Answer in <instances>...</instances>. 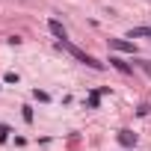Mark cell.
<instances>
[{
  "label": "cell",
  "instance_id": "obj_1",
  "mask_svg": "<svg viewBox=\"0 0 151 151\" xmlns=\"http://www.w3.org/2000/svg\"><path fill=\"white\" fill-rule=\"evenodd\" d=\"M56 45H59V47H65V50H68V53H71V56H74V59H80V62H83V65H89V68H98V71H101V68H104V62H98V59H95V56H89V53H86V50H80V47H77V45H71V42H68V39H62V42H56Z\"/></svg>",
  "mask_w": 151,
  "mask_h": 151
},
{
  "label": "cell",
  "instance_id": "obj_2",
  "mask_svg": "<svg viewBox=\"0 0 151 151\" xmlns=\"http://www.w3.org/2000/svg\"><path fill=\"white\" fill-rule=\"evenodd\" d=\"M110 47L119 50V53H136V45L133 42H124V39H110Z\"/></svg>",
  "mask_w": 151,
  "mask_h": 151
},
{
  "label": "cell",
  "instance_id": "obj_3",
  "mask_svg": "<svg viewBox=\"0 0 151 151\" xmlns=\"http://www.w3.org/2000/svg\"><path fill=\"white\" fill-rule=\"evenodd\" d=\"M47 27H50V33L56 36V42H62V39H68V33H65V27H62V24H59L56 18H50V21H47Z\"/></svg>",
  "mask_w": 151,
  "mask_h": 151
},
{
  "label": "cell",
  "instance_id": "obj_4",
  "mask_svg": "<svg viewBox=\"0 0 151 151\" xmlns=\"http://www.w3.org/2000/svg\"><path fill=\"white\" fill-rule=\"evenodd\" d=\"M119 142H122V145H133V142H136V133H130V130H119Z\"/></svg>",
  "mask_w": 151,
  "mask_h": 151
},
{
  "label": "cell",
  "instance_id": "obj_5",
  "mask_svg": "<svg viewBox=\"0 0 151 151\" xmlns=\"http://www.w3.org/2000/svg\"><path fill=\"white\" fill-rule=\"evenodd\" d=\"M127 36H130V39H139V36H148V39H151V27H136V30H130Z\"/></svg>",
  "mask_w": 151,
  "mask_h": 151
},
{
  "label": "cell",
  "instance_id": "obj_6",
  "mask_svg": "<svg viewBox=\"0 0 151 151\" xmlns=\"http://www.w3.org/2000/svg\"><path fill=\"white\" fill-rule=\"evenodd\" d=\"M110 62H113V65H116V68H119V71H122V74H130V65H127V62H122V59H119V56H113V59H110Z\"/></svg>",
  "mask_w": 151,
  "mask_h": 151
},
{
  "label": "cell",
  "instance_id": "obj_7",
  "mask_svg": "<svg viewBox=\"0 0 151 151\" xmlns=\"http://www.w3.org/2000/svg\"><path fill=\"white\" fill-rule=\"evenodd\" d=\"M98 101H101V92H92L89 101H86V107H89V110H98Z\"/></svg>",
  "mask_w": 151,
  "mask_h": 151
},
{
  "label": "cell",
  "instance_id": "obj_8",
  "mask_svg": "<svg viewBox=\"0 0 151 151\" xmlns=\"http://www.w3.org/2000/svg\"><path fill=\"white\" fill-rule=\"evenodd\" d=\"M21 116H24L27 124H33V107H21Z\"/></svg>",
  "mask_w": 151,
  "mask_h": 151
},
{
  "label": "cell",
  "instance_id": "obj_9",
  "mask_svg": "<svg viewBox=\"0 0 151 151\" xmlns=\"http://www.w3.org/2000/svg\"><path fill=\"white\" fill-rule=\"evenodd\" d=\"M33 98H36V101H50V98H47V92H39V89L33 92Z\"/></svg>",
  "mask_w": 151,
  "mask_h": 151
},
{
  "label": "cell",
  "instance_id": "obj_10",
  "mask_svg": "<svg viewBox=\"0 0 151 151\" xmlns=\"http://www.w3.org/2000/svg\"><path fill=\"white\" fill-rule=\"evenodd\" d=\"M0 127H3V124H0Z\"/></svg>",
  "mask_w": 151,
  "mask_h": 151
}]
</instances>
